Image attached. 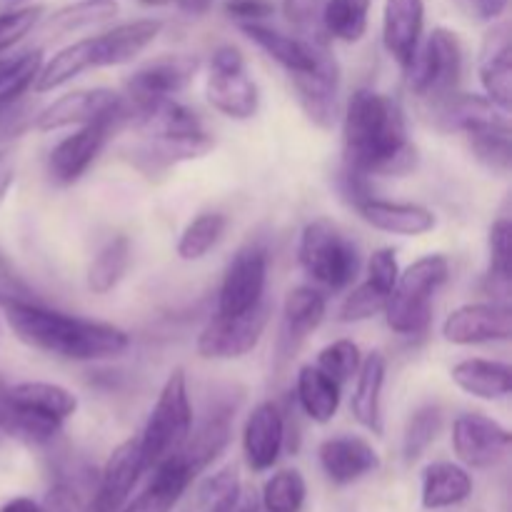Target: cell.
<instances>
[{"mask_svg":"<svg viewBox=\"0 0 512 512\" xmlns=\"http://www.w3.org/2000/svg\"><path fill=\"white\" fill-rule=\"evenodd\" d=\"M345 165L368 178L408 175L418 150L408 138V120L398 98L360 88L350 95L343 113Z\"/></svg>","mask_w":512,"mask_h":512,"instance_id":"obj_1","label":"cell"},{"mask_svg":"<svg viewBox=\"0 0 512 512\" xmlns=\"http://www.w3.org/2000/svg\"><path fill=\"white\" fill-rule=\"evenodd\" d=\"M5 323L15 338L28 348L73 363H95L113 360L128 353L130 335L123 328L103 320L80 318V315L60 313L43 300L28 305L5 308Z\"/></svg>","mask_w":512,"mask_h":512,"instance_id":"obj_2","label":"cell"},{"mask_svg":"<svg viewBox=\"0 0 512 512\" xmlns=\"http://www.w3.org/2000/svg\"><path fill=\"white\" fill-rule=\"evenodd\" d=\"M450 260L443 253H428L400 270L398 283L385 303V323L403 338L428 333L433 323V303L438 290L448 283Z\"/></svg>","mask_w":512,"mask_h":512,"instance_id":"obj_3","label":"cell"},{"mask_svg":"<svg viewBox=\"0 0 512 512\" xmlns=\"http://www.w3.org/2000/svg\"><path fill=\"white\" fill-rule=\"evenodd\" d=\"M298 263L313 283L340 293L360 273V250L333 220L315 218L300 233Z\"/></svg>","mask_w":512,"mask_h":512,"instance_id":"obj_4","label":"cell"},{"mask_svg":"<svg viewBox=\"0 0 512 512\" xmlns=\"http://www.w3.org/2000/svg\"><path fill=\"white\" fill-rule=\"evenodd\" d=\"M193 430V403L183 368H175L160 388L150 418L140 433V453L145 468L153 470L160 460L178 453Z\"/></svg>","mask_w":512,"mask_h":512,"instance_id":"obj_5","label":"cell"},{"mask_svg":"<svg viewBox=\"0 0 512 512\" xmlns=\"http://www.w3.org/2000/svg\"><path fill=\"white\" fill-rule=\"evenodd\" d=\"M463 43L458 33L448 28H435L425 43H420L418 55L405 70L410 93L425 103L455 93L463 78Z\"/></svg>","mask_w":512,"mask_h":512,"instance_id":"obj_6","label":"cell"},{"mask_svg":"<svg viewBox=\"0 0 512 512\" xmlns=\"http://www.w3.org/2000/svg\"><path fill=\"white\" fill-rule=\"evenodd\" d=\"M205 98L230 120H250L258 113L260 90L250 78L243 53L235 45H220L210 55Z\"/></svg>","mask_w":512,"mask_h":512,"instance_id":"obj_7","label":"cell"},{"mask_svg":"<svg viewBox=\"0 0 512 512\" xmlns=\"http://www.w3.org/2000/svg\"><path fill=\"white\" fill-rule=\"evenodd\" d=\"M268 300L240 315H218L200 330L195 350L203 360H240L253 353L270 323Z\"/></svg>","mask_w":512,"mask_h":512,"instance_id":"obj_8","label":"cell"},{"mask_svg":"<svg viewBox=\"0 0 512 512\" xmlns=\"http://www.w3.org/2000/svg\"><path fill=\"white\" fill-rule=\"evenodd\" d=\"M130 123V113L108 115V118L93 120L75 130L73 135L60 140L48 155V175L55 185H73L88 173L90 165L98 160L108 140L113 138L120 125Z\"/></svg>","mask_w":512,"mask_h":512,"instance_id":"obj_9","label":"cell"},{"mask_svg":"<svg viewBox=\"0 0 512 512\" xmlns=\"http://www.w3.org/2000/svg\"><path fill=\"white\" fill-rule=\"evenodd\" d=\"M270 255L263 243H248L233 255L218 290V315H240L265 300Z\"/></svg>","mask_w":512,"mask_h":512,"instance_id":"obj_10","label":"cell"},{"mask_svg":"<svg viewBox=\"0 0 512 512\" xmlns=\"http://www.w3.org/2000/svg\"><path fill=\"white\" fill-rule=\"evenodd\" d=\"M512 435L483 413H463L453 420V450L465 468L488 470L510 455Z\"/></svg>","mask_w":512,"mask_h":512,"instance_id":"obj_11","label":"cell"},{"mask_svg":"<svg viewBox=\"0 0 512 512\" xmlns=\"http://www.w3.org/2000/svg\"><path fill=\"white\" fill-rule=\"evenodd\" d=\"M123 113H130V103L125 95L115 93V90H73V93H65L58 100H53L48 108L38 110L33 128L40 133H53V130L73 128V125L80 128V125L93 123V120Z\"/></svg>","mask_w":512,"mask_h":512,"instance_id":"obj_12","label":"cell"},{"mask_svg":"<svg viewBox=\"0 0 512 512\" xmlns=\"http://www.w3.org/2000/svg\"><path fill=\"white\" fill-rule=\"evenodd\" d=\"M443 338L450 345L505 343L512 338V308L503 300L465 303L443 320Z\"/></svg>","mask_w":512,"mask_h":512,"instance_id":"obj_13","label":"cell"},{"mask_svg":"<svg viewBox=\"0 0 512 512\" xmlns=\"http://www.w3.org/2000/svg\"><path fill=\"white\" fill-rule=\"evenodd\" d=\"M290 80L310 123L320 130H333L340 118V65L328 45H323L313 70L290 75Z\"/></svg>","mask_w":512,"mask_h":512,"instance_id":"obj_14","label":"cell"},{"mask_svg":"<svg viewBox=\"0 0 512 512\" xmlns=\"http://www.w3.org/2000/svg\"><path fill=\"white\" fill-rule=\"evenodd\" d=\"M198 68L200 60L195 55H160V58L140 65L125 80V98H128L130 105L175 98L193 83Z\"/></svg>","mask_w":512,"mask_h":512,"instance_id":"obj_15","label":"cell"},{"mask_svg":"<svg viewBox=\"0 0 512 512\" xmlns=\"http://www.w3.org/2000/svg\"><path fill=\"white\" fill-rule=\"evenodd\" d=\"M288 440V413L275 400H263L250 410L243 425V455L253 473H265L280 460Z\"/></svg>","mask_w":512,"mask_h":512,"instance_id":"obj_16","label":"cell"},{"mask_svg":"<svg viewBox=\"0 0 512 512\" xmlns=\"http://www.w3.org/2000/svg\"><path fill=\"white\" fill-rule=\"evenodd\" d=\"M145 470L148 468H145L143 453H140V440L130 438L120 443L110 453V458L105 460L98 488L90 498V508H93V512H118L128 503L130 493L135 490L138 480L143 478Z\"/></svg>","mask_w":512,"mask_h":512,"instance_id":"obj_17","label":"cell"},{"mask_svg":"<svg viewBox=\"0 0 512 512\" xmlns=\"http://www.w3.org/2000/svg\"><path fill=\"white\" fill-rule=\"evenodd\" d=\"M428 113L430 123H433L435 128L445 130V133L468 135L475 133V130L510 123L508 110L490 103L485 95L460 93V90L435 100V103H428Z\"/></svg>","mask_w":512,"mask_h":512,"instance_id":"obj_18","label":"cell"},{"mask_svg":"<svg viewBox=\"0 0 512 512\" xmlns=\"http://www.w3.org/2000/svg\"><path fill=\"white\" fill-rule=\"evenodd\" d=\"M425 30V0H385L383 45L398 68L408 70L418 55Z\"/></svg>","mask_w":512,"mask_h":512,"instance_id":"obj_19","label":"cell"},{"mask_svg":"<svg viewBox=\"0 0 512 512\" xmlns=\"http://www.w3.org/2000/svg\"><path fill=\"white\" fill-rule=\"evenodd\" d=\"M353 208L358 210V215L370 228L380 230V233L403 235V238H420V235H428L438 225L433 210L420 203H403V200L365 195Z\"/></svg>","mask_w":512,"mask_h":512,"instance_id":"obj_20","label":"cell"},{"mask_svg":"<svg viewBox=\"0 0 512 512\" xmlns=\"http://www.w3.org/2000/svg\"><path fill=\"white\" fill-rule=\"evenodd\" d=\"M318 463L325 478L335 485H350L380 468V455L358 435H338L320 443Z\"/></svg>","mask_w":512,"mask_h":512,"instance_id":"obj_21","label":"cell"},{"mask_svg":"<svg viewBox=\"0 0 512 512\" xmlns=\"http://www.w3.org/2000/svg\"><path fill=\"white\" fill-rule=\"evenodd\" d=\"M163 33V20L140 18L120 23L100 35H90L93 43V68H115L138 58L155 38Z\"/></svg>","mask_w":512,"mask_h":512,"instance_id":"obj_22","label":"cell"},{"mask_svg":"<svg viewBox=\"0 0 512 512\" xmlns=\"http://www.w3.org/2000/svg\"><path fill=\"white\" fill-rule=\"evenodd\" d=\"M240 33L250 40V43L258 45L270 60L280 65L283 70H288V75L308 73L318 65L320 50H323V40L313 38H298V35L280 33V30L270 28L265 23H243L240 25Z\"/></svg>","mask_w":512,"mask_h":512,"instance_id":"obj_23","label":"cell"},{"mask_svg":"<svg viewBox=\"0 0 512 512\" xmlns=\"http://www.w3.org/2000/svg\"><path fill=\"white\" fill-rule=\"evenodd\" d=\"M480 85L485 90V98L498 108H512V43L510 28L505 23L493 25L483 40L478 58Z\"/></svg>","mask_w":512,"mask_h":512,"instance_id":"obj_24","label":"cell"},{"mask_svg":"<svg viewBox=\"0 0 512 512\" xmlns=\"http://www.w3.org/2000/svg\"><path fill=\"white\" fill-rule=\"evenodd\" d=\"M328 315V298L315 285H298L288 290L283 300V328H280V348L285 355H293L298 345L310 333L323 325Z\"/></svg>","mask_w":512,"mask_h":512,"instance_id":"obj_25","label":"cell"},{"mask_svg":"<svg viewBox=\"0 0 512 512\" xmlns=\"http://www.w3.org/2000/svg\"><path fill=\"white\" fill-rule=\"evenodd\" d=\"M195 475L188 468L180 453L170 455V458L160 460L153 468V478H150L148 488L133 498L130 503H125L118 512H173L178 500L183 498V493L188 490V485L193 483Z\"/></svg>","mask_w":512,"mask_h":512,"instance_id":"obj_26","label":"cell"},{"mask_svg":"<svg viewBox=\"0 0 512 512\" xmlns=\"http://www.w3.org/2000/svg\"><path fill=\"white\" fill-rule=\"evenodd\" d=\"M385 378H388V360L380 350H373L360 360L353 398H350V413L373 435H383V405L380 403H383Z\"/></svg>","mask_w":512,"mask_h":512,"instance_id":"obj_27","label":"cell"},{"mask_svg":"<svg viewBox=\"0 0 512 512\" xmlns=\"http://www.w3.org/2000/svg\"><path fill=\"white\" fill-rule=\"evenodd\" d=\"M230 438H233V410L215 408L198 428L190 430L188 440H185V445L178 453L188 463V468L193 470L195 478H198L208 465H213L225 453Z\"/></svg>","mask_w":512,"mask_h":512,"instance_id":"obj_28","label":"cell"},{"mask_svg":"<svg viewBox=\"0 0 512 512\" xmlns=\"http://www.w3.org/2000/svg\"><path fill=\"white\" fill-rule=\"evenodd\" d=\"M3 398L18 408L33 410V413L45 415L65 423L78 413V395L73 390L63 388L58 383H45V380H23V383L0 388Z\"/></svg>","mask_w":512,"mask_h":512,"instance_id":"obj_29","label":"cell"},{"mask_svg":"<svg viewBox=\"0 0 512 512\" xmlns=\"http://www.w3.org/2000/svg\"><path fill=\"white\" fill-rule=\"evenodd\" d=\"M343 385L323 373L318 365H300L295 375V403L300 413L318 425H328L338 415Z\"/></svg>","mask_w":512,"mask_h":512,"instance_id":"obj_30","label":"cell"},{"mask_svg":"<svg viewBox=\"0 0 512 512\" xmlns=\"http://www.w3.org/2000/svg\"><path fill=\"white\" fill-rule=\"evenodd\" d=\"M453 383L463 390L465 395H473L478 400H505L512 390V368L503 360L488 358H468L460 360L450 370Z\"/></svg>","mask_w":512,"mask_h":512,"instance_id":"obj_31","label":"cell"},{"mask_svg":"<svg viewBox=\"0 0 512 512\" xmlns=\"http://www.w3.org/2000/svg\"><path fill=\"white\" fill-rule=\"evenodd\" d=\"M473 495V478L468 468L448 460L430 463L423 470V488H420V500L425 510H445L465 503Z\"/></svg>","mask_w":512,"mask_h":512,"instance_id":"obj_32","label":"cell"},{"mask_svg":"<svg viewBox=\"0 0 512 512\" xmlns=\"http://www.w3.org/2000/svg\"><path fill=\"white\" fill-rule=\"evenodd\" d=\"M215 148L213 135L198 130L185 135H165V138H145V145L138 150L140 160L148 163L153 170L170 168V165L188 163L208 155Z\"/></svg>","mask_w":512,"mask_h":512,"instance_id":"obj_33","label":"cell"},{"mask_svg":"<svg viewBox=\"0 0 512 512\" xmlns=\"http://www.w3.org/2000/svg\"><path fill=\"white\" fill-rule=\"evenodd\" d=\"M85 70H95L93 68V43H90V35L88 38L75 40V43H70L68 48L58 50V53H55L50 60H43L38 78H35L33 93L35 95L53 93V90L68 85L73 78L83 75Z\"/></svg>","mask_w":512,"mask_h":512,"instance_id":"obj_34","label":"cell"},{"mask_svg":"<svg viewBox=\"0 0 512 512\" xmlns=\"http://www.w3.org/2000/svg\"><path fill=\"white\" fill-rule=\"evenodd\" d=\"M373 0H325L320 25L325 35L340 43H358L368 33V15Z\"/></svg>","mask_w":512,"mask_h":512,"instance_id":"obj_35","label":"cell"},{"mask_svg":"<svg viewBox=\"0 0 512 512\" xmlns=\"http://www.w3.org/2000/svg\"><path fill=\"white\" fill-rule=\"evenodd\" d=\"M130 258H133V250H130V240L125 235H115L110 238L103 248L98 250V255L93 258L88 268V290L95 295H108L110 290H115L120 285V280L125 278L130 268Z\"/></svg>","mask_w":512,"mask_h":512,"instance_id":"obj_36","label":"cell"},{"mask_svg":"<svg viewBox=\"0 0 512 512\" xmlns=\"http://www.w3.org/2000/svg\"><path fill=\"white\" fill-rule=\"evenodd\" d=\"M488 253L490 268L485 280H488V293L495 295L493 300L508 303L510 283H512V223L510 218H498L490 225L488 233Z\"/></svg>","mask_w":512,"mask_h":512,"instance_id":"obj_37","label":"cell"},{"mask_svg":"<svg viewBox=\"0 0 512 512\" xmlns=\"http://www.w3.org/2000/svg\"><path fill=\"white\" fill-rule=\"evenodd\" d=\"M228 230V215L225 213H200L198 218L190 220L185 230L180 233L175 253L185 263H198L210 250L218 248L220 240L225 238Z\"/></svg>","mask_w":512,"mask_h":512,"instance_id":"obj_38","label":"cell"},{"mask_svg":"<svg viewBox=\"0 0 512 512\" xmlns=\"http://www.w3.org/2000/svg\"><path fill=\"white\" fill-rule=\"evenodd\" d=\"M473 158L495 175H508L512 168V128L510 123L475 130L465 135Z\"/></svg>","mask_w":512,"mask_h":512,"instance_id":"obj_39","label":"cell"},{"mask_svg":"<svg viewBox=\"0 0 512 512\" xmlns=\"http://www.w3.org/2000/svg\"><path fill=\"white\" fill-rule=\"evenodd\" d=\"M440 430H443V408L438 403L420 405L413 410L403 430V460L408 465L418 463L430 445L438 440Z\"/></svg>","mask_w":512,"mask_h":512,"instance_id":"obj_40","label":"cell"},{"mask_svg":"<svg viewBox=\"0 0 512 512\" xmlns=\"http://www.w3.org/2000/svg\"><path fill=\"white\" fill-rule=\"evenodd\" d=\"M308 500V483L303 473L295 468L278 470L263 485V510L265 512H303Z\"/></svg>","mask_w":512,"mask_h":512,"instance_id":"obj_41","label":"cell"},{"mask_svg":"<svg viewBox=\"0 0 512 512\" xmlns=\"http://www.w3.org/2000/svg\"><path fill=\"white\" fill-rule=\"evenodd\" d=\"M118 13L115 0H80V3L65 5V8L55 10L48 18V28L55 33H73V30L90 28L110 20Z\"/></svg>","mask_w":512,"mask_h":512,"instance_id":"obj_42","label":"cell"},{"mask_svg":"<svg viewBox=\"0 0 512 512\" xmlns=\"http://www.w3.org/2000/svg\"><path fill=\"white\" fill-rule=\"evenodd\" d=\"M360 360H363V355H360L358 343H353V340L348 338H340L320 350L315 365H318L328 378H333L335 383L345 385L355 378V373H358L360 368Z\"/></svg>","mask_w":512,"mask_h":512,"instance_id":"obj_43","label":"cell"},{"mask_svg":"<svg viewBox=\"0 0 512 512\" xmlns=\"http://www.w3.org/2000/svg\"><path fill=\"white\" fill-rule=\"evenodd\" d=\"M385 303H388V293L375 288L370 280H363L345 295L338 310V320L340 323H363V320L375 318V315H383Z\"/></svg>","mask_w":512,"mask_h":512,"instance_id":"obj_44","label":"cell"},{"mask_svg":"<svg viewBox=\"0 0 512 512\" xmlns=\"http://www.w3.org/2000/svg\"><path fill=\"white\" fill-rule=\"evenodd\" d=\"M45 8L43 5H23V8L0 10V58H5L10 48L28 38L43 20Z\"/></svg>","mask_w":512,"mask_h":512,"instance_id":"obj_45","label":"cell"},{"mask_svg":"<svg viewBox=\"0 0 512 512\" xmlns=\"http://www.w3.org/2000/svg\"><path fill=\"white\" fill-rule=\"evenodd\" d=\"M40 295L30 288L28 280L15 270L8 255L0 250V308H13V305L40 303Z\"/></svg>","mask_w":512,"mask_h":512,"instance_id":"obj_46","label":"cell"},{"mask_svg":"<svg viewBox=\"0 0 512 512\" xmlns=\"http://www.w3.org/2000/svg\"><path fill=\"white\" fill-rule=\"evenodd\" d=\"M83 480L80 478H60L45 495V503L40 505L43 512H93L90 500L83 495Z\"/></svg>","mask_w":512,"mask_h":512,"instance_id":"obj_47","label":"cell"},{"mask_svg":"<svg viewBox=\"0 0 512 512\" xmlns=\"http://www.w3.org/2000/svg\"><path fill=\"white\" fill-rule=\"evenodd\" d=\"M240 490H243V485H240L238 468L230 465V468H223L215 475H210V478L200 485V503L210 510L215 508V505H223L228 503V500H233Z\"/></svg>","mask_w":512,"mask_h":512,"instance_id":"obj_48","label":"cell"},{"mask_svg":"<svg viewBox=\"0 0 512 512\" xmlns=\"http://www.w3.org/2000/svg\"><path fill=\"white\" fill-rule=\"evenodd\" d=\"M398 275H400V263H398V255H395L393 248H378L368 260V275L365 280L380 288L383 293H393L395 283H398Z\"/></svg>","mask_w":512,"mask_h":512,"instance_id":"obj_49","label":"cell"},{"mask_svg":"<svg viewBox=\"0 0 512 512\" xmlns=\"http://www.w3.org/2000/svg\"><path fill=\"white\" fill-rule=\"evenodd\" d=\"M225 13L243 23H263L275 13L273 0H225Z\"/></svg>","mask_w":512,"mask_h":512,"instance_id":"obj_50","label":"cell"},{"mask_svg":"<svg viewBox=\"0 0 512 512\" xmlns=\"http://www.w3.org/2000/svg\"><path fill=\"white\" fill-rule=\"evenodd\" d=\"M325 0H283L285 18L298 28H313L320 20Z\"/></svg>","mask_w":512,"mask_h":512,"instance_id":"obj_51","label":"cell"},{"mask_svg":"<svg viewBox=\"0 0 512 512\" xmlns=\"http://www.w3.org/2000/svg\"><path fill=\"white\" fill-rule=\"evenodd\" d=\"M460 3L468 8L470 15H475L483 23H495L508 10V0H460Z\"/></svg>","mask_w":512,"mask_h":512,"instance_id":"obj_52","label":"cell"},{"mask_svg":"<svg viewBox=\"0 0 512 512\" xmlns=\"http://www.w3.org/2000/svg\"><path fill=\"white\" fill-rule=\"evenodd\" d=\"M15 185V158L10 150H0V208L8 200L10 190Z\"/></svg>","mask_w":512,"mask_h":512,"instance_id":"obj_53","label":"cell"},{"mask_svg":"<svg viewBox=\"0 0 512 512\" xmlns=\"http://www.w3.org/2000/svg\"><path fill=\"white\" fill-rule=\"evenodd\" d=\"M0 512H43L40 505L30 498H13L0 508Z\"/></svg>","mask_w":512,"mask_h":512,"instance_id":"obj_54","label":"cell"},{"mask_svg":"<svg viewBox=\"0 0 512 512\" xmlns=\"http://www.w3.org/2000/svg\"><path fill=\"white\" fill-rule=\"evenodd\" d=\"M175 5L188 15H203L210 10V0H175Z\"/></svg>","mask_w":512,"mask_h":512,"instance_id":"obj_55","label":"cell"},{"mask_svg":"<svg viewBox=\"0 0 512 512\" xmlns=\"http://www.w3.org/2000/svg\"><path fill=\"white\" fill-rule=\"evenodd\" d=\"M0 5H3V10L23 8V5H30V0H0Z\"/></svg>","mask_w":512,"mask_h":512,"instance_id":"obj_56","label":"cell"},{"mask_svg":"<svg viewBox=\"0 0 512 512\" xmlns=\"http://www.w3.org/2000/svg\"><path fill=\"white\" fill-rule=\"evenodd\" d=\"M140 3H143V5H155V8H158V5H175V0H140Z\"/></svg>","mask_w":512,"mask_h":512,"instance_id":"obj_57","label":"cell"}]
</instances>
